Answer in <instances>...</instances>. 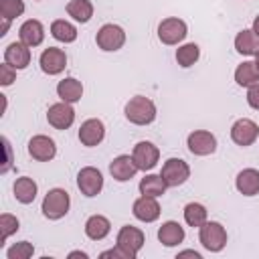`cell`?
<instances>
[{"instance_id":"6da1fadb","label":"cell","mask_w":259,"mask_h":259,"mask_svg":"<svg viewBox=\"0 0 259 259\" xmlns=\"http://www.w3.org/2000/svg\"><path fill=\"white\" fill-rule=\"evenodd\" d=\"M125 119L134 125H148L156 119L158 115V109H156V103L150 99V97H144V95H136L132 97L127 103H125Z\"/></svg>"},{"instance_id":"7a4b0ae2","label":"cell","mask_w":259,"mask_h":259,"mask_svg":"<svg viewBox=\"0 0 259 259\" xmlns=\"http://www.w3.org/2000/svg\"><path fill=\"white\" fill-rule=\"evenodd\" d=\"M69 206H71V196L65 188H51L45 198H42V204H40V210L45 214V219L49 221H59L63 219L67 212H69Z\"/></svg>"},{"instance_id":"3957f363","label":"cell","mask_w":259,"mask_h":259,"mask_svg":"<svg viewBox=\"0 0 259 259\" xmlns=\"http://www.w3.org/2000/svg\"><path fill=\"white\" fill-rule=\"evenodd\" d=\"M198 241L200 245L210 251V253H219L225 249L227 245V231L221 223L217 221H206L200 229H198Z\"/></svg>"},{"instance_id":"277c9868","label":"cell","mask_w":259,"mask_h":259,"mask_svg":"<svg viewBox=\"0 0 259 259\" xmlns=\"http://www.w3.org/2000/svg\"><path fill=\"white\" fill-rule=\"evenodd\" d=\"M144 243H146L144 231L138 229V227H132V225H123L119 229L117 237H115V245L121 247L130 259H136L138 257V253L142 251Z\"/></svg>"},{"instance_id":"5b68a950","label":"cell","mask_w":259,"mask_h":259,"mask_svg":"<svg viewBox=\"0 0 259 259\" xmlns=\"http://www.w3.org/2000/svg\"><path fill=\"white\" fill-rule=\"evenodd\" d=\"M95 42L101 51H107V53H115L119 51L123 45H125V30L119 26V24H113V22H107L103 24L97 34H95Z\"/></svg>"},{"instance_id":"8992f818","label":"cell","mask_w":259,"mask_h":259,"mask_svg":"<svg viewBox=\"0 0 259 259\" xmlns=\"http://www.w3.org/2000/svg\"><path fill=\"white\" fill-rule=\"evenodd\" d=\"M160 176L164 178L168 188H176V186H182L190 178V166L182 158H168L162 164Z\"/></svg>"},{"instance_id":"52a82bcc","label":"cell","mask_w":259,"mask_h":259,"mask_svg":"<svg viewBox=\"0 0 259 259\" xmlns=\"http://www.w3.org/2000/svg\"><path fill=\"white\" fill-rule=\"evenodd\" d=\"M188 34V26L182 18H176V16H170V18H164L160 24H158V38L164 42V45H178L186 38Z\"/></svg>"},{"instance_id":"ba28073f","label":"cell","mask_w":259,"mask_h":259,"mask_svg":"<svg viewBox=\"0 0 259 259\" xmlns=\"http://www.w3.org/2000/svg\"><path fill=\"white\" fill-rule=\"evenodd\" d=\"M77 188L81 190L83 196L91 198V196H97L101 190H103V174L93 168V166H85L79 170L77 174Z\"/></svg>"},{"instance_id":"9c48e42d","label":"cell","mask_w":259,"mask_h":259,"mask_svg":"<svg viewBox=\"0 0 259 259\" xmlns=\"http://www.w3.org/2000/svg\"><path fill=\"white\" fill-rule=\"evenodd\" d=\"M186 146L194 156H210L217 150V138L208 130H194L188 134Z\"/></svg>"},{"instance_id":"30bf717a","label":"cell","mask_w":259,"mask_h":259,"mask_svg":"<svg viewBox=\"0 0 259 259\" xmlns=\"http://www.w3.org/2000/svg\"><path fill=\"white\" fill-rule=\"evenodd\" d=\"M257 138H259V125L249 117H241L231 125V140L241 148L255 144Z\"/></svg>"},{"instance_id":"8fae6325","label":"cell","mask_w":259,"mask_h":259,"mask_svg":"<svg viewBox=\"0 0 259 259\" xmlns=\"http://www.w3.org/2000/svg\"><path fill=\"white\" fill-rule=\"evenodd\" d=\"M47 121L55 127V130H69L75 121V109H73V103H67V101H59V103H53L47 111Z\"/></svg>"},{"instance_id":"7c38bea8","label":"cell","mask_w":259,"mask_h":259,"mask_svg":"<svg viewBox=\"0 0 259 259\" xmlns=\"http://www.w3.org/2000/svg\"><path fill=\"white\" fill-rule=\"evenodd\" d=\"M132 158H134V162H136V166H138L140 170L148 172V170H152V168L158 164V160H160V150H158L156 144L144 140V142H138V144L134 146Z\"/></svg>"},{"instance_id":"4fadbf2b","label":"cell","mask_w":259,"mask_h":259,"mask_svg":"<svg viewBox=\"0 0 259 259\" xmlns=\"http://www.w3.org/2000/svg\"><path fill=\"white\" fill-rule=\"evenodd\" d=\"M38 65L42 69V73L47 75H59L65 71L67 67V55L63 49H57V47H49L40 53L38 57Z\"/></svg>"},{"instance_id":"5bb4252c","label":"cell","mask_w":259,"mask_h":259,"mask_svg":"<svg viewBox=\"0 0 259 259\" xmlns=\"http://www.w3.org/2000/svg\"><path fill=\"white\" fill-rule=\"evenodd\" d=\"M28 154L38 162H51L57 156V144L53 138L38 134L28 140Z\"/></svg>"},{"instance_id":"9a60e30c","label":"cell","mask_w":259,"mask_h":259,"mask_svg":"<svg viewBox=\"0 0 259 259\" xmlns=\"http://www.w3.org/2000/svg\"><path fill=\"white\" fill-rule=\"evenodd\" d=\"M105 138V125L101 119L97 117H91V119H85L79 127V142L87 148H93V146H99Z\"/></svg>"},{"instance_id":"2e32d148","label":"cell","mask_w":259,"mask_h":259,"mask_svg":"<svg viewBox=\"0 0 259 259\" xmlns=\"http://www.w3.org/2000/svg\"><path fill=\"white\" fill-rule=\"evenodd\" d=\"M132 212L138 221L142 223H154L160 219V204L156 200V196H140L134 200V206H132Z\"/></svg>"},{"instance_id":"e0dca14e","label":"cell","mask_w":259,"mask_h":259,"mask_svg":"<svg viewBox=\"0 0 259 259\" xmlns=\"http://www.w3.org/2000/svg\"><path fill=\"white\" fill-rule=\"evenodd\" d=\"M138 166H136V162H134V158L132 156H127V154H121V156H117V158H113L111 162H109V174L113 176V180H117V182H127V180H132L136 174H138Z\"/></svg>"},{"instance_id":"ac0fdd59","label":"cell","mask_w":259,"mask_h":259,"mask_svg":"<svg viewBox=\"0 0 259 259\" xmlns=\"http://www.w3.org/2000/svg\"><path fill=\"white\" fill-rule=\"evenodd\" d=\"M4 61L12 65L14 69H26L30 63V47H26L22 40H14L4 49Z\"/></svg>"},{"instance_id":"d6986e66","label":"cell","mask_w":259,"mask_h":259,"mask_svg":"<svg viewBox=\"0 0 259 259\" xmlns=\"http://www.w3.org/2000/svg\"><path fill=\"white\" fill-rule=\"evenodd\" d=\"M18 36H20V40L26 45V47H38V45H42V40H45V26H42V22L40 20H36V18H30V20H24L22 22V26H20V30H18Z\"/></svg>"},{"instance_id":"ffe728a7","label":"cell","mask_w":259,"mask_h":259,"mask_svg":"<svg viewBox=\"0 0 259 259\" xmlns=\"http://www.w3.org/2000/svg\"><path fill=\"white\" fill-rule=\"evenodd\" d=\"M186 233H184V227L176 221H166L162 223V227L158 229V241L164 245V247H176L184 241Z\"/></svg>"},{"instance_id":"44dd1931","label":"cell","mask_w":259,"mask_h":259,"mask_svg":"<svg viewBox=\"0 0 259 259\" xmlns=\"http://www.w3.org/2000/svg\"><path fill=\"white\" fill-rule=\"evenodd\" d=\"M235 186L243 196H255L259 194V170L255 168H245L237 174Z\"/></svg>"},{"instance_id":"7402d4cb","label":"cell","mask_w":259,"mask_h":259,"mask_svg":"<svg viewBox=\"0 0 259 259\" xmlns=\"http://www.w3.org/2000/svg\"><path fill=\"white\" fill-rule=\"evenodd\" d=\"M57 95L61 97V101L77 103L83 97V83L75 77H65L57 83Z\"/></svg>"},{"instance_id":"603a6c76","label":"cell","mask_w":259,"mask_h":259,"mask_svg":"<svg viewBox=\"0 0 259 259\" xmlns=\"http://www.w3.org/2000/svg\"><path fill=\"white\" fill-rule=\"evenodd\" d=\"M235 49L239 55L255 57L259 53V36L253 32V28H243L235 36Z\"/></svg>"},{"instance_id":"cb8c5ba5","label":"cell","mask_w":259,"mask_h":259,"mask_svg":"<svg viewBox=\"0 0 259 259\" xmlns=\"http://www.w3.org/2000/svg\"><path fill=\"white\" fill-rule=\"evenodd\" d=\"M111 231V223L107 217L103 214H91L87 221H85V235L91 239V241H101L109 235Z\"/></svg>"},{"instance_id":"d4e9b609","label":"cell","mask_w":259,"mask_h":259,"mask_svg":"<svg viewBox=\"0 0 259 259\" xmlns=\"http://www.w3.org/2000/svg\"><path fill=\"white\" fill-rule=\"evenodd\" d=\"M12 190H14V196H16V200L20 204H30L36 198L38 186L30 176H20V178H16Z\"/></svg>"},{"instance_id":"484cf974","label":"cell","mask_w":259,"mask_h":259,"mask_svg":"<svg viewBox=\"0 0 259 259\" xmlns=\"http://www.w3.org/2000/svg\"><path fill=\"white\" fill-rule=\"evenodd\" d=\"M138 188H140V194H144V196H156L158 198V196H162L166 192L168 184L164 182V178L160 174H146L140 180Z\"/></svg>"},{"instance_id":"4316f807","label":"cell","mask_w":259,"mask_h":259,"mask_svg":"<svg viewBox=\"0 0 259 259\" xmlns=\"http://www.w3.org/2000/svg\"><path fill=\"white\" fill-rule=\"evenodd\" d=\"M235 81L241 87H251V85L259 83V69H257L255 61H243L235 69Z\"/></svg>"},{"instance_id":"83f0119b","label":"cell","mask_w":259,"mask_h":259,"mask_svg":"<svg viewBox=\"0 0 259 259\" xmlns=\"http://www.w3.org/2000/svg\"><path fill=\"white\" fill-rule=\"evenodd\" d=\"M51 34H53V38H57L59 42H65V45L77 40V28H75V24H71V22L65 20V18L53 20V24H51Z\"/></svg>"},{"instance_id":"f1b7e54d","label":"cell","mask_w":259,"mask_h":259,"mask_svg":"<svg viewBox=\"0 0 259 259\" xmlns=\"http://www.w3.org/2000/svg\"><path fill=\"white\" fill-rule=\"evenodd\" d=\"M67 14H69L73 20L85 24V22H89L91 16H93V4H91V0H71V2L67 4Z\"/></svg>"},{"instance_id":"f546056e","label":"cell","mask_w":259,"mask_h":259,"mask_svg":"<svg viewBox=\"0 0 259 259\" xmlns=\"http://www.w3.org/2000/svg\"><path fill=\"white\" fill-rule=\"evenodd\" d=\"M184 221H186L188 227L200 229L208 221V212H206L204 204H200V202H188L184 206Z\"/></svg>"},{"instance_id":"4dcf8cb0","label":"cell","mask_w":259,"mask_h":259,"mask_svg":"<svg viewBox=\"0 0 259 259\" xmlns=\"http://www.w3.org/2000/svg\"><path fill=\"white\" fill-rule=\"evenodd\" d=\"M198 57H200V47L196 42H186L176 49V63L184 69L192 67L198 61Z\"/></svg>"},{"instance_id":"1f68e13d","label":"cell","mask_w":259,"mask_h":259,"mask_svg":"<svg viewBox=\"0 0 259 259\" xmlns=\"http://www.w3.org/2000/svg\"><path fill=\"white\" fill-rule=\"evenodd\" d=\"M18 229H20L18 219H16L14 214H10V212H2V214H0V241H2L0 245H4L6 239H8L10 235H14Z\"/></svg>"},{"instance_id":"d6a6232c","label":"cell","mask_w":259,"mask_h":259,"mask_svg":"<svg viewBox=\"0 0 259 259\" xmlns=\"http://www.w3.org/2000/svg\"><path fill=\"white\" fill-rule=\"evenodd\" d=\"M0 14L2 18H18L24 14V2L22 0H0Z\"/></svg>"},{"instance_id":"836d02e7","label":"cell","mask_w":259,"mask_h":259,"mask_svg":"<svg viewBox=\"0 0 259 259\" xmlns=\"http://www.w3.org/2000/svg\"><path fill=\"white\" fill-rule=\"evenodd\" d=\"M32 253H34L32 243H28V241H18V243H14V245L6 251V257H8V259H28V257H32Z\"/></svg>"},{"instance_id":"e575fe53","label":"cell","mask_w":259,"mask_h":259,"mask_svg":"<svg viewBox=\"0 0 259 259\" xmlns=\"http://www.w3.org/2000/svg\"><path fill=\"white\" fill-rule=\"evenodd\" d=\"M16 71L18 69H14L12 65H8L6 61L0 65V85L2 87H8V85H12L14 81H16Z\"/></svg>"},{"instance_id":"d590c367","label":"cell","mask_w":259,"mask_h":259,"mask_svg":"<svg viewBox=\"0 0 259 259\" xmlns=\"http://www.w3.org/2000/svg\"><path fill=\"white\" fill-rule=\"evenodd\" d=\"M2 146H4V164H2V168H0V174H6L10 168H12V146H10V142H8V138L6 136H2Z\"/></svg>"},{"instance_id":"8d00e7d4","label":"cell","mask_w":259,"mask_h":259,"mask_svg":"<svg viewBox=\"0 0 259 259\" xmlns=\"http://www.w3.org/2000/svg\"><path fill=\"white\" fill-rule=\"evenodd\" d=\"M247 103H249L253 109H259V83L247 87Z\"/></svg>"},{"instance_id":"74e56055","label":"cell","mask_w":259,"mask_h":259,"mask_svg":"<svg viewBox=\"0 0 259 259\" xmlns=\"http://www.w3.org/2000/svg\"><path fill=\"white\" fill-rule=\"evenodd\" d=\"M101 259H105V257H113V259H130L127 255H125V251L121 249V247H113V249H107V251H103L101 255H99Z\"/></svg>"},{"instance_id":"f35d334b","label":"cell","mask_w":259,"mask_h":259,"mask_svg":"<svg viewBox=\"0 0 259 259\" xmlns=\"http://www.w3.org/2000/svg\"><path fill=\"white\" fill-rule=\"evenodd\" d=\"M180 257H194V259H202V255L198 253V251H194V249H186V251H180L178 253V259Z\"/></svg>"},{"instance_id":"ab89813d","label":"cell","mask_w":259,"mask_h":259,"mask_svg":"<svg viewBox=\"0 0 259 259\" xmlns=\"http://www.w3.org/2000/svg\"><path fill=\"white\" fill-rule=\"evenodd\" d=\"M10 28V18H2V28H0V36H4Z\"/></svg>"},{"instance_id":"60d3db41","label":"cell","mask_w":259,"mask_h":259,"mask_svg":"<svg viewBox=\"0 0 259 259\" xmlns=\"http://www.w3.org/2000/svg\"><path fill=\"white\" fill-rule=\"evenodd\" d=\"M75 257H81V259H87L89 255H87L85 251H71V253H69V259H75Z\"/></svg>"},{"instance_id":"b9f144b4","label":"cell","mask_w":259,"mask_h":259,"mask_svg":"<svg viewBox=\"0 0 259 259\" xmlns=\"http://www.w3.org/2000/svg\"><path fill=\"white\" fill-rule=\"evenodd\" d=\"M251 28H253V32L259 36V14L255 16V20H253V26H251Z\"/></svg>"},{"instance_id":"7bdbcfd3","label":"cell","mask_w":259,"mask_h":259,"mask_svg":"<svg viewBox=\"0 0 259 259\" xmlns=\"http://www.w3.org/2000/svg\"><path fill=\"white\" fill-rule=\"evenodd\" d=\"M255 65H257V69H259V53L255 55Z\"/></svg>"}]
</instances>
